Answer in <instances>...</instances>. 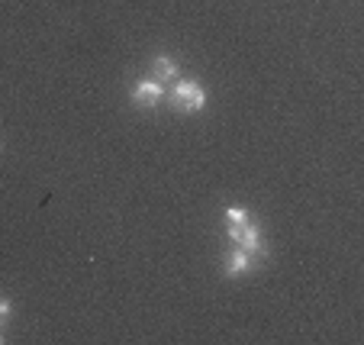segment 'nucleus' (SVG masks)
Returning <instances> with one entry per match:
<instances>
[{
    "instance_id": "f257e3e1",
    "label": "nucleus",
    "mask_w": 364,
    "mask_h": 345,
    "mask_svg": "<svg viewBox=\"0 0 364 345\" xmlns=\"http://www.w3.org/2000/svg\"><path fill=\"white\" fill-rule=\"evenodd\" d=\"M168 97H171V107L178 113H200L206 107V90L200 81H174Z\"/></svg>"
},
{
    "instance_id": "7ed1b4c3",
    "label": "nucleus",
    "mask_w": 364,
    "mask_h": 345,
    "mask_svg": "<svg viewBox=\"0 0 364 345\" xmlns=\"http://www.w3.org/2000/svg\"><path fill=\"white\" fill-rule=\"evenodd\" d=\"M161 97H165V87H161V81H151V78H145L132 87V104L139 107H155Z\"/></svg>"
},
{
    "instance_id": "39448f33",
    "label": "nucleus",
    "mask_w": 364,
    "mask_h": 345,
    "mask_svg": "<svg viewBox=\"0 0 364 345\" xmlns=\"http://www.w3.org/2000/svg\"><path fill=\"white\" fill-rule=\"evenodd\" d=\"M151 71L159 75V81H174V78L181 75L178 62H174V58H168V55H159V58H155V65H151Z\"/></svg>"
},
{
    "instance_id": "20e7f679",
    "label": "nucleus",
    "mask_w": 364,
    "mask_h": 345,
    "mask_svg": "<svg viewBox=\"0 0 364 345\" xmlns=\"http://www.w3.org/2000/svg\"><path fill=\"white\" fill-rule=\"evenodd\" d=\"M252 265H255V255H248L245 249L235 245V249L226 255V275L229 277H242L245 271H252Z\"/></svg>"
},
{
    "instance_id": "423d86ee",
    "label": "nucleus",
    "mask_w": 364,
    "mask_h": 345,
    "mask_svg": "<svg viewBox=\"0 0 364 345\" xmlns=\"http://www.w3.org/2000/svg\"><path fill=\"white\" fill-rule=\"evenodd\" d=\"M252 216H248V210L245 207H229L226 210V223L229 226H242V223H248Z\"/></svg>"
},
{
    "instance_id": "0eeeda50",
    "label": "nucleus",
    "mask_w": 364,
    "mask_h": 345,
    "mask_svg": "<svg viewBox=\"0 0 364 345\" xmlns=\"http://www.w3.org/2000/svg\"><path fill=\"white\" fill-rule=\"evenodd\" d=\"M0 317H4V319L10 317V300L7 297H0Z\"/></svg>"
},
{
    "instance_id": "6e6552de",
    "label": "nucleus",
    "mask_w": 364,
    "mask_h": 345,
    "mask_svg": "<svg viewBox=\"0 0 364 345\" xmlns=\"http://www.w3.org/2000/svg\"><path fill=\"white\" fill-rule=\"evenodd\" d=\"M0 319H4V317H0Z\"/></svg>"
},
{
    "instance_id": "f03ea898",
    "label": "nucleus",
    "mask_w": 364,
    "mask_h": 345,
    "mask_svg": "<svg viewBox=\"0 0 364 345\" xmlns=\"http://www.w3.org/2000/svg\"><path fill=\"white\" fill-rule=\"evenodd\" d=\"M229 239H232L239 249H245L248 255H258V252L264 255V235L252 220L242 223V226H229Z\"/></svg>"
}]
</instances>
